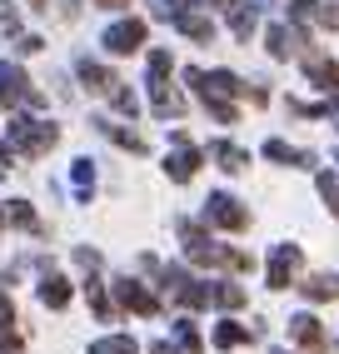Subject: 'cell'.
I'll use <instances>...</instances> for the list:
<instances>
[{
    "mask_svg": "<svg viewBox=\"0 0 339 354\" xmlns=\"http://www.w3.org/2000/svg\"><path fill=\"white\" fill-rule=\"evenodd\" d=\"M80 80H85V90H95V95H115V75L105 65H90V60H80Z\"/></svg>",
    "mask_w": 339,
    "mask_h": 354,
    "instance_id": "5bb4252c",
    "label": "cell"
},
{
    "mask_svg": "<svg viewBox=\"0 0 339 354\" xmlns=\"http://www.w3.org/2000/svg\"><path fill=\"white\" fill-rule=\"evenodd\" d=\"M175 145H180V150H175V160H165V175L175 180V185H185V180H195V170H200V155L190 150V140H185L180 130H175Z\"/></svg>",
    "mask_w": 339,
    "mask_h": 354,
    "instance_id": "9c48e42d",
    "label": "cell"
},
{
    "mask_svg": "<svg viewBox=\"0 0 339 354\" xmlns=\"http://www.w3.org/2000/svg\"><path fill=\"white\" fill-rule=\"evenodd\" d=\"M10 324H15V304H10V295H0V329L10 335Z\"/></svg>",
    "mask_w": 339,
    "mask_h": 354,
    "instance_id": "4316f807",
    "label": "cell"
},
{
    "mask_svg": "<svg viewBox=\"0 0 339 354\" xmlns=\"http://www.w3.org/2000/svg\"><path fill=\"white\" fill-rule=\"evenodd\" d=\"M205 220H210V225H220V230H245V225H250V209L239 205L235 195H210Z\"/></svg>",
    "mask_w": 339,
    "mask_h": 354,
    "instance_id": "5b68a950",
    "label": "cell"
},
{
    "mask_svg": "<svg viewBox=\"0 0 339 354\" xmlns=\"http://www.w3.org/2000/svg\"><path fill=\"white\" fill-rule=\"evenodd\" d=\"M295 40H300V35L289 30V26H275V30H270V55H275V60H284L289 50H295Z\"/></svg>",
    "mask_w": 339,
    "mask_h": 354,
    "instance_id": "ffe728a7",
    "label": "cell"
},
{
    "mask_svg": "<svg viewBox=\"0 0 339 354\" xmlns=\"http://www.w3.org/2000/svg\"><path fill=\"white\" fill-rule=\"evenodd\" d=\"M210 155H214L220 170H239V165H245V155H239L235 145H225V140H220V145H210Z\"/></svg>",
    "mask_w": 339,
    "mask_h": 354,
    "instance_id": "603a6c76",
    "label": "cell"
},
{
    "mask_svg": "<svg viewBox=\"0 0 339 354\" xmlns=\"http://www.w3.org/2000/svg\"><path fill=\"white\" fill-rule=\"evenodd\" d=\"M289 15L295 20H314V26H339V6H314V0H295V6H289Z\"/></svg>",
    "mask_w": 339,
    "mask_h": 354,
    "instance_id": "8fae6325",
    "label": "cell"
},
{
    "mask_svg": "<svg viewBox=\"0 0 339 354\" xmlns=\"http://www.w3.org/2000/svg\"><path fill=\"white\" fill-rule=\"evenodd\" d=\"M245 339H250L245 324H220V329H214V344H220V349H235V344H245Z\"/></svg>",
    "mask_w": 339,
    "mask_h": 354,
    "instance_id": "7402d4cb",
    "label": "cell"
},
{
    "mask_svg": "<svg viewBox=\"0 0 339 354\" xmlns=\"http://www.w3.org/2000/svg\"><path fill=\"white\" fill-rule=\"evenodd\" d=\"M304 75L320 85V90H329V95L339 90V65H334V60H324V55H309V60H304Z\"/></svg>",
    "mask_w": 339,
    "mask_h": 354,
    "instance_id": "7c38bea8",
    "label": "cell"
},
{
    "mask_svg": "<svg viewBox=\"0 0 339 354\" xmlns=\"http://www.w3.org/2000/svg\"><path fill=\"white\" fill-rule=\"evenodd\" d=\"M289 335H295L309 354H324V329H320L314 315H295V319H289Z\"/></svg>",
    "mask_w": 339,
    "mask_h": 354,
    "instance_id": "30bf717a",
    "label": "cell"
},
{
    "mask_svg": "<svg viewBox=\"0 0 339 354\" xmlns=\"http://www.w3.org/2000/svg\"><path fill=\"white\" fill-rule=\"evenodd\" d=\"M110 100H115V110H125V115H130V120H135V110H140V105H135V95H130V90H115V95H110Z\"/></svg>",
    "mask_w": 339,
    "mask_h": 354,
    "instance_id": "484cf974",
    "label": "cell"
},
{
    "mask_svg": "<svg viewBox=\"0 0 339 354\" xmlns=\"http://www.w3.org/2000/svg\"><path fill=\"white\" fill-rule=\"evenodd\" d=\"M165 295H175L180 304H190V310H200V304H210V285H200V279H190L185 270H165Z\"/></svg>",
    "mask_w": 339,
    "mask_h": 354,
    "instance_id": "277c9868",
    "label": "cell"
},
{
    "mask_svg": "<svg viewBox=\"0 0 339 354\" xmlns=\"http://www.w3.org/2000/svg\"><path fill=\"white\" fill-rule=\"evenodd\" d=\"M10 220L20 225V230H30V234H45V225H40V215L26 205V200H10Z\"/></svg>",
    "mask_w": 339,
    "mask_h": 354,
    "instance_id": "e0dca14e",
    "label": "cell"
},
{
    "mask_svg": "<svg viewBox=\"0 0 339 354\" xmlns=\"http://www.w3.org/2000/svg\"><path fill=\"white\" fill-rule=\"evenodd\" d=\"M140 40H145V20H120V26L105 30V50L110 55H130V50H140Z\"/></svg>",
    "mask_w": 339,
    "mask_h": 354,
    "instance_id": "52a82bcc",
    "label": "cell"
},
{
    "mask_svg": "<svg viewBox=\"0 0 339 354\" xmlns=\"http://www.w3.org/2000/svg\"><path fill=\"white\" fill-rule=\"evenodd\" d=\"M225 6H230V30L250 40V30H255V6H245V0H225Z\"/></svg>",
    "mask_w": 339,
    "mask_h": 354,
    "instance_id": "9a60e30c",
    "label": "cell"
},
{
    "mask_svg": "<svg viewBox=\"0 0 339 354\" xmlns=\"http://www.w3.org/2000/svg\"><path fill=\"white\" fill-rule=\"evenodd\" d=\"M300 245H275V254H270V285L275 290H289L295 285V274H300Z\"/></svg>",
    "mask_w": 339,
    "mask_h": 354,
    "instance_id": "8992f818",
    "label": "cell"
},
{
    "mask_svg": "<svg viewBox=\"0 0 339 354\" xmlns=\"http://www.w3.org/2000/svg\"><path fill=\"white\" fill-rule=\"evenodd\" d=\"M30 6H45V0H30Z\"/></svg>",
    "mask_w": 339,
    "mask_h": 354,
    "instance_id": "1f68e13d",
    "label": "cell"
},
{
    "mask_svg": "<svg viewBox=\"0 0 339 354\" xmlns=\"http://www.w3.org/2000/svg\"><path fill=\"white\" fill-rule=\"evenodd\" d=\"M170 50H150V100H155V115L160 120H175V115L185 110V100L170 90Z\"/></svg>",
    "mask_w": 339,
    "mask_h": 354,
    "instance_id": "3957f363",
    "label": "cell"
},
{
    "mask_svg": "<svg viewBox=\"0 0 339 354\" xmlns=\"http://www.w3.org/2000/svg\"><path fill=\"white\" fill-rule=\"evenodd\" d=\"M40 299L51 304V310H65V304H70V285H65V279H45V285H40Z\"/></svg>",
    "mask_w": 339,
    "mask_h": 354,
    "instance_id": "ac0fdd59",
    "label": "cell"
},
{
    "mask_svg": "<svg viewBox=\"0 0 339 354\" xmlns=\"http://www.w3.org/2000/svg\"><path fill=\"white\" fill-rule=\"evenodd\" d=\"M95 6H110L115 10V6H130V0H95Z\"/></svg>",
    "mask_w": 339,
    "mask_h": 354,
    "instance_id": "f546056e",
    "label": "cell"
},
{
    "mask_svg": "<svg viewBox=\"0 0 339 354\" xmlns=\"http://www.w3.org/2000/svg\"><path fill=\"white\" fill-rule=\"evenodd\" d=\"M20 95H30V85H26V70L20 65H0V105H10Z\"/></svg>",
    "mask_w": 339,
    "mask_h": 354,
    "instance_id": "4fadbf2b",
    "label": "cell"
},
{
    "mask_svg": "<svg viewBox=\"0 0 339 354\" xmlns=\"http://www.w3.org/2000/svg\"><path fill=\"white\" fill-rule=\"evenodd\" d=\"M180 234H185V250H190V259H195V265H225V270H250V254H239V250H225V245L205 240V234H200L195 225H180Z\"/></svg>",
    "mask_w": 339,
    "mask_h": 354,
    "instance_id": "7a4b0ae2",
    "label": "cell"
},
{
    "mask_svg": "<svg viewBox=\"0 0 339 354\" xmlns=\"http://www.w3.org/2000/svg\"><path fill=\"white\" fill-rule=\"evenodd\" d=\"M150 354H180V349H170V344H155V349H150Z\"/></svg>",
    "mask_w": 339,
    "mask_h": 354,
    "instance_id": "4dcf8cb0",
    "label": "cell"
},
{
    "mask_svg": "<svg viewBox=\"0 0 339 354\" xmlns=\"http://www.w3.org/2000/svg\"><path fill=\"white\" fill-rule=\"evenodd\" d=\"M55 140H60V130L51 125V120H35V115H15V120H10V135H6V145H0V160H15V155H45V150H51L55 145Z\"/></svg>",
    "mask_w": 339,
    "mask_h": 354,
    "instance_id": "6da1fadb",
    "label": "cell"
},
{
    "mask_svg": "<svg viewBox=\"0 0 339 354\" xmlns=\"http://www.w3.org/2000/svg\"><path fill=\"white\" fill-rule=\"evenodd\" d=\"M180 339H185V354H200V335H195L190 319H180Z\"/></svg>",
    "mask_w": 339,
    "mask_h": 354,
    "instance_id": "d4e9b609",
    "label": "cell"
},
{
    "mask_svg": "<svg viewBox=\"0 0 339 354\" xmlns=\"http://www.w3.org/2000/svg\"><path fill=\"white\" fill-rule=\"evenodd\" d=\"M0 225H6V215H0Z\"/></svg>",
    "mask_w": 339,
    "mask_h": 354,
    "instance_id": "d6a6232c",
    "label": "cell"
},
{
    "mask_svg": "<svg viewBox=\"0 0 339 354\" xmlns=\"http://www.w3.org/2000/svg\"><path fill=\"white\" fill-rule=\"evenodd\" d=\"M20 26V20H15V10H6V6H0V35H10Z\"/></svg>",
    "mask_w": 339,
    "mask_h": 354,
    "instance_id": "f1b7e54d",
    "label": "cell"
},
{
    "mask_svg": "<svg viewBox=\"0 0 339 354\" xmlns=\"http://www.w3.org/2000/svg\"><path fill=\"white\" fill-rule=\"evenodd\" d=\"M309 299H339V285H334V279L329 274H314V279H304V285H300Z\"/></svg>",
    "mask_w": 339,
    "mask_h": 354,
    "instance_id": "d6986e66",
    "label": "cell"
},
{
    "mask_svg": "<svg viewBox=\"0 0 339 354\" xmlns=\"http://www.w3.org/2000/svg\"><path fill=\"white\" fill-rule=\"evenodd\" d=\"M320 195H324V205H329V215L339 220V180H334V175H320Z\"/></svg>",
    "mask_w": 339,
    "mask_h": 354,
    "instance_id": "cb8c5ba5",
    "label": "cell"
},
{
    "mask_svg": "<svg viewBox=\"0 0 339 354\" xmlns=\"http://www.w3.org/2000/svg\"><path fill=\"white\" fill-rule=\"evenodd\" d=\"M75 185H80V190H90V185H95V170H90V165H85V160L75 165Z\"/></svg>",
    "mask_w": 339,
    "mask_h": 354,
    "instance_id": "83f0119b",
    "label": "cell"
},
{
    "mask_svg": "<svg viewBox=\"0 0 339 354\" xmlns=\"http://www.w3.org/2000/svg\"><path fill=\"white\" fill-rule=\"evenodd\" d=\"M210 299L225 304V310H239V304H245V290L239 285H210Z\"/></svg>",
    "mask_w": 339,
    "mask_h": 354,
    "instance_id": "44dd1931",
    "label": "cell"
},
{
    "mask_svg": "<svg viewBox=\"0 0 339 354\" xmlns=\"http://www.w3.org/2000/svg\"><path fill=\"white\" fill-rule=\"evenodd\" d=\"M90 354H140V344L130 335H105V339H95Z\"/></svg>",
    "mask_w": 339,
    "mask_h": 354,
    "instance_id": "2e32d148",
    "label": "cell"
},
{
    "mask_svg": "<svg viewBox=\"0 0 339 354\" xmlns=\"http://www.w3.org/2000/svg\"><path fill=\"white\" fill-rule=\"evenodd\" d=\"M115 295H120V304H130V310H135V315H145V319H155V315H160V299L145 290L140 279H120Z\"/></svg>",
    "mask_w": 339,
    "mask_h": 354,
    "instance_id": "ba28073f",
    "label": "cell"
}]
</instances>
